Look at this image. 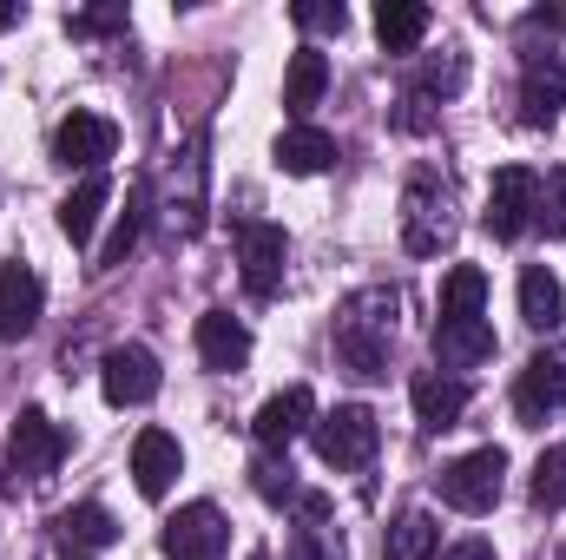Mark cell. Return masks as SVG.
Wrapping results in <instances>:
<instances>
[{
    "instance_id": "6da1fadb",
    "label": "cell",
    "mask_w": 566,
    "mask_h": 560,
    "mask_svg": "<svg viewBox=\"0 0 566 560\" xmlns=\"http://www.w3.org/2000/svg\"><path fill=\"white\" fill-rule=\"evenodd\" d=\"M396 317H402V297H396L389 283H369V290L343 297V310H336V356H343L349 376H363V383L389 376Z\"/></svg>"
},
{
    "instance_id": "7a4b0ae2",
    "label": "cell",
    "mask_w": 566,
    "mask_h": 560,
    "mask_svg": "<svg viewBox=\"0 0 566 560\" xmlns=\"http://www.w3.org/2000/svg\"><path fill=\"white\" fill-rule=\"evenodd\" d=\"M316 455L336 468V475H356V468H369L376 462V442H382V422L376 409H363V403H336L329 416H316Z\"/></svg>"
},
{
    "instance_id": "3957f363",
    "label": "cell",
    "mask_w": 566,
    "mask_h": 560,
    "mask_svg": "<svg viewBox=\"0 0 566 560\" xmlns=\"http://www.w3.org/2000/svg\"><path fill=\"white\" fill-rule=\"evenodd\" d=\"M501 481H507V455L501 448H474V455H461V462H448L434 475V495L448 508H461V515H488L501 501Z\"/></svg>"
},
{
    "instance_id": "277c9868",
    "label": "cell",
    "mask_w": 566,
    "mask_h": 560,
    "mask_svg": "<svg viewBox=\"0 0 566 560\" xmlns=\"http://www.w3.org/2000/svg\"><path fill=\"white\" fill-rule=\"evenodd\" d=\"M402 245L416 258H434V251L454 245V198H448L441 178H409V191H402Z\"/></svg>"
},
{
    "instance_id": "5b68a950",
    "label": "cell",
    "mask_w": 566,
    "mask_h": 560,
    "mask_svg": "<svg viewBox=\"0 0 566 560\" xmlns=\"http://www.w3.org/2000/svg\"><path fill=\"white\" fill-rule=\"evenodd\" d=\"M566 409V343H547L527 356L521 383H514V416L521 428H547V416Z\"/></svg>"
},
{
    "instance_id": "8992f818",
    "label": "cell",
    "mask_w": 566,
    "mask_h": 560,
    "mask_svg": "<svg viewBox=\"0 0 566 560\" xmlns=\"http://www.w3.org/2000/svg\"><path fill=\"white\" fill-rule=\"evenodd\" d=\"M119 152V126L106 120V113H86V106H73L66 120H60V133H53V158L66 165V172H106V158Z\"/></svg>"
},
{
    "instance_id": "52a82bcc",
    "label": "cell",
    "mask_w": 566,
    "mask_h": 560,
    "mask_svg": "<svg viewBox=\"0 0 566 560\" xmlns=\"http://www.w3.org/2000/svg\"><path fill=\"white\" fill-rule=\"evenodd\" d=\"M60 462H66V428L46 409H20L13 416V442H7V468L27 475V481H46Z\"/></svg>"
},
{
    "instance_id": "ba28073f",
    "label": "cell",
    "mask_w": 566,
    "mask_h": 560,
    "mask_svg": "<svg viewBox=\"0 0 566 560\" xmlns=\"http://www.w3.org/2000/svg\"><path fill=\"white\" fill-rule=\"evenodd\" d=\"M238 265H244V290H251V297H277L283 271H290V238H283V225H271V218L238 225Z\"/></svg>"
},
{
    "instance_id": "9c48e42d",
    "label": "cell",
    "mask_w": 566,
    "mask_h": 560,
    "mask_svg": "<svg viewBox=\"0 0 566 560\" xmlns=\"http://www.w3.org/2000/svg\"><path fill=\"white\" fill-rule=\"evenodd\" d=\"M534 211H541V178H534L527 165H501L494 185H488V211H481V225H488L494 238H521V231L534 225Z\"/></svg>"
},
{
    "instance_id": "30bf717a",
    "label": "cell",
    "mask_w": 566,
    "mask_h": 560,
    "mask_svg": "<svg viewBox=\"0 0 566 560\" xmlns=\"http://www.w3.org/2000/svg\"><path fill=\"white\" fill-rule=\"evenodd\" d=\"M224 541H231L224 515H218L211 501H191V508H178V515L165 521L158 554L165 560H224Z\"/></svg>"
},
{
    "instance_id": "8fae6325",
    "label": "cell",
    "mask_w": 566,
    "mask_h": 560,
    "mask_svg": "<svg viewBox=\"0 0 566 560\" xmlns=\"http://www.w3.org/2000/svg\"><path fill=\"white\" fill-rule=\"evenodd\" d=\"M158 356L145 350V343H119V350H106V363H99V390H106V403L113 409H145L151 396H158Z\"/></svg>"
},
{
    "instance_id": "7c38bea8",
    "label": "cell",
    "mask_w": 566,
    "mask_h": 560,
    "mask_svg": "<svg viewBox=\"0 0 566 560\" xmlns=\"http://www.w3.org/2000/svg\"><path fill=\"white\" fill-rule=\"evenodd\" d=\"M205 178H211V165H205V139H191L178 152V165H171V191H165V225L178 231V238H198L205 231Z\"/></svg>"
},
{
    "instance_id": "4fadbf2b",
    "label": "cell",
    "mask_w": 566,
    "mask_h": 560,
    "mask_svg": "<svg viewBox=\"0 0 566 560\" xmlns=\"http://www.w3.org/2000/svg\"><path fill=\"white\" fill-rule=\"evenodd\" d=\"M40 310H46L40 271H33L27 258H7V265H0V336H7V343L33 336V330H40Z\"/></svg>"
},
{
    "instance_id": "5bb4252c",
    "label": "cell",
    "mask_w": 566,
    "mask_h": 560,
    "mask_svg": "<svg viewBox=\"0 0 566 560\" xmlns=\"http://www.w3.org/2000/svg\"><path fill=\"white\" fill-rule=\"evenodd\" d=\"M303 428H316V396H310L303 383L277 390V396L251 416V435H258V448H264V455H290V442H296Z\"/></svg>"
},
{
    "instance_id": "9a60e30c",
    "label": "cell",
    "mask_w": 566,
    "mask_h": 560,
    "mask_svg": "<svg viewBox=\"0 0 566 560\" xmlns=\"http://www.w3.org/2000/svg\"><path fill=\"white\" fill-rule=\"evenodd\" d=\"M560 106H566V60L560 53H527V66H521V120L554 126Z\"/></svg>"
},
{
    "instance_id": "2e32d148",
    "label": "cell",
    "mask_w": 566,
    "mask_h": 560,
    "mask_svg": "<svg viewBox=\"0 0 566 560\" xmlns=\"http://www.w3.org/2000/svg\"><path fill=\"white\" fill-rule=\"evenodd\" d=\"M178 475H185V448H178V435H171V428H139V442H133V481H139V495L145 501H158Z\"/></svg>"
},
{
    "instance_id": "e0dca14e",
    "label": "cell",
    "mask_w": 566,
    "mask_h": 560,
    "mask_svg": "<svg viewBox=\"0 0 566 560\" xmlns=\"http://www.w3.org/2000/svg\"><path fill=\"white\" fill-rule=\"evenodd\" d=\"M198 356H205V370H218V376L244 370V363H251V330H244V317L205 310V317H198Z\"/></svg>"
},
{
    "instance_id": "ac0fdd59",
    "label": "cell",
    "mask_w": 566,
    "mask_h": 560,
    "mask_svg": "<svg viewBox=\"0 0 566 560\" xmlns=\"http://www.w3.org/2000/svg\"><path fill=\"white\" fill-rule=\"evenodd\" d=\"M409 403H416V422H422L428 435H441V428H454L461 422V409H468V383L461 376H416L409 383Z\"/></svg>"
},
{
    "instance_id": "d6986e66",
    "label": "cell",
    "mask_w": 566,
    "mask_h": 560,
    "mask_svg": "<svg viewBox=\"0 0 566 560\" xmlns=\"http://www.w3.org/2000/svg\"><path fill=\"white\" fill-rule=\"evenodd\" d=\"M501 343H494V323L488 317H461V323H434V356L448 363V370H474V363H488Z\"/></svg>"
},
{
    "instance_id": "ffe728a7",
    "label": "cell",
    "mask_w": 566,
    "mask_h": 560,
    "mask_svg": "<svg viewBox=\"0 0 566 560\" xmlns=\"http://www.w3.org/2000/svg\"><path fill=\"white\" fill-rule=\"evenodd\" d=\"M323 86H329V60L316 46H296L290 53V73H283V113L296 126H310V106L323 100Z\"/></svg>"
},
{
    "instance_id": "44dd1931",
    "label": "cell",
    "mask_w": 566,
    "mask_h": 560,
    "mask_svg": "<svg viewBox=\"0 0 566 560\" xmlns=\"http://www.w3.org/2000/svg\"><path fill=\"white\" fill-rule=\"evenodd\" d=\"M271 158H277V172H290V178H316V172L336 165V139L323 126H290Z\"/></svg>"
},
{
    "instance_id": "7402d4cb",
    "label": "cell",
    "mask_w": 566,
    "mask_h": 560,
    "mask_svg": "<svg viewBox=\"0 0 566 560\" xmlns=\"http://www.w3.org/2000/svg\"><path fill=\"white\" fill-rule=\"evenodd\" d=\"M106 198H113V178H106V172H86V178L60 198V231H66L73 245H86L93 225H99V211H106Z\"/></svg>"
},
{
    "instance_id": "603a6c76",
    "label": "cell",
    "mask_w": 566,
    "mask_h": 560,
    "mask_svg": "<svg viewBox=\"0 0 566 560\" xmlns=\"http://www.w3.org/2000/svg\"><path fill=\"white\" fill-rule=\"evenodd\" d=\"M53 535L66 541V554H86V548H113L119 541V521L99 501H80V508H60L53 515Z\"/></svg>"
},
{
    "instance_id": "cb8c5ba5",
    "label": "cell",
    "mask_w": 566,
    "mask_h": 560,
    "mask_svg": "<svg viewBox=\"0 0 566 560\" xmlns=\"http://www.w3.org/2000/svg\"><path fill=\"white\" fill-rule=\"evenodd\" d=\"M521 317L534 323V330H560L566 317V283L547 271V265H527L521 271Z\"/></svg>"
},
{
    "instance_id": "d4e9b609",
    "label": "cell",
    "mask_w": 566,
    "mask_h": 560,
    "mask_svg": "<svg viewBox=\"0 0 566 560\" xmlns=\"http://www.w3.org/2000/svg\"><path fill=\"white\" fill-rule=\"evenodd\" d=\"M428 13L422 0H382L376 7V40L389 46V53H409V46H422V33H428Z\"/></svg>"
},
{
    "instance_id": "484cf974",
    "label": "cell",
    "mask_w": 566,
    "mask_h": 560,
    "mask_svg": "<svg viewBox=\"0 0 566 560\" xmlns=\"http://www.w3.org/2000/svg\"><path fill=\"white\" fill-rule=\"evenodd\" d=\"M461 317H488V271L481 265H454L441 278V323H461Z\"/></svg>"
},
{
    "instance_id": "4316f807",
    "label": "cell",
    "mask_w": 566,
    "mask_h": 560,
    "mask_svg": "<svg viewBox=\"0 0 566 560\" xmlns=\"http://www.w3.org/2000/svg\"><path fill=\"white\" fill-rule=\"evenodd\" d=\"M145 205H151V185H133V191H126V218L113 225V238H106V251H99V271H113V265H126V258L139 251V238H145Z\"/></svg>"
},
{
    "instance_id": "83f0119b",
    "label": "cell",
    "mask_w": 566,
    "mask_h": 560,
    "mask_svg": "<svg viewBox=\"0 0 566 560\" xmlns=\"http://www.w3.org/2000/svg\"><path fill=\"white\" fill-rule=\"evenodd\" d=\"M441 548V528H434V515H402L396 528H389V541H382V560H434Z\"/></svg>"
},
{
    "instance_id": "f1b7e54d",
    "label": "cell",
    "mask_w": 566,
    "mask_h": 560,
    "mask_svg": "<svg viewBox=\"0 0 566 560\" xmlns=\"http://www.w3.org/2000/svg\"><path fill=\"white\" fill-rule=\"evenodd\" d=\"M251 488H258V495H264L271 508H283V501H296V495H303L283 455H258V462H251Z\"/></svg>"
},
{
    "instance_id": "f546056e",
    "label": "cell",
    "mask_w": 566,
    "mask_h": 560,
    "mask_svg": "<svg viewBox=\"0 0 566 560\" xmlns=\"http://www.w3.org/2000/svg\"><path fill=\"white\" fill-rule=\"evenodd\" d=\"M534 508H547V515L566 508V448H547L534 462Z\"/></svg>"
},
{
    "instance_id": "4dcf8cb0",
    "label": "cell",
    "mask_w": 566,
    "mask_h": 560,
    "mask_svg": "<svg viewBox=\"0 0 566 560\" xmlns=\"http://www.w3.org/2000/svg\"><path fill=\"white\" fill-rule=\"evenodd\" d=\"M66 27H73L80 40H99V33H126L133 13H126V7H86V13H66Z\"/></svg>"
},
{
    "instance_id": "1f68e13d",
    "label": "cell",
    "mask_w": 566,
    "mask_h": 560,
    "mask_svg": "<svg viewBox=\"0 0 566 560\" xmlns=\"http://www.w3.org/2000/svg\"><path fill=\"white\" fill-rule=\"evenodd\" d=\"M541 225H547V238H560L566 245V165L560 172H547V185H541V211H534Z\"/></svg>"
},
{
    "instance_id": "d6a6232c",
    "label": "cell",
    "mask_w": 566,
    "mask_h": 560,
    "mask_svg": "<svg viewBox=\"0 0 566 560\" xmlns=\"http://www.w3.org/2000/svg\"><path fill=\"white\" fill-rule=\"evenodd\" d=\"M296 27H310V33H343V27H349V7H343V0H296Z\"/></svg>"
},
{
    "instance_id": "836d02e7",
    "label": "cell",
    "mask_w": 566,
    "mask_h": 560,
    "mask_svg": "<svg viewBox=\"0 0 566 560\" xmlns=\"http://www.w3.org/2000/svg\"><path fill=\"white\" fill-rule=\"evenodd\" d=\"M290 560H349V554H343V541H329L323 528H296V541H290Z\"/></svg>"
},
{
    "instance_id": "e575fe53",
    "label": "cell",
    "mask_w": 566,
    "mask_h": 560,
    "mask_svg": "<svg viewBox=\"0 0 566 560\" xmlns=\"http://www.w3.org/2000/svg\"><path fill=\"white\" fill-rule=\"evenodd\" d=\"M441 560H494V548H488V541H454Z\"/></svg>"
},
{
    "instance_id": "d590c367",
    "label": "cell",
    "mask_w": 566,
    "mask_h": 560,
    "mask_svg": "<svg viewBox=\"0 0 566 560\" xmlns=\"http://www.w3.org/2000/svg\"><path fill=\"white\" fill-rule=\"evenodd\" d=\"M527 27H566V7H534Z\"/></svg>"
},
{
    "instance_id": "8d00e7d4",
    "label": "cell",
    "mask_w": 566,
    "mask_h": 560,
    "mask_svg": "<svg viewBox=\"0 0 566 560\" xmlns=\"http://www.w3.org/2000/svg\"><path fill=\"white\" fill-rule=\"evenodd\" d=\"M20 20H27V7H20V0H0V33H7V27H20Z\"/></svg>"
},
{
    "instance_id": "74e56055",
    "label": "cell",
    "mask_w": 566,
    "mask_h": 560,
    "mask_svg": "<svg viewBox=\"0 0 566 560\" xmlns=\"http://www.w3.org/2000/svg\"><path fill=\"white\" fill-rule=\"evenodd\" d=\"M66 560H86V554H66Z\"/></svg>"
},
{
    "instance_id": "f35d334b",
    "label": "cell",
    "mask_w": 566,
    "mask_h": 560,
    "mask_svg": "<svg viewBox=\"0 0 566 560\" xmlns=\"http://www.w3.org/2000/svg\"><path fill=\"white\" fill-rule=\"evenodd\" d=\"M251 560H264V554H251Z\"/></svg>"
}]
</instances>
